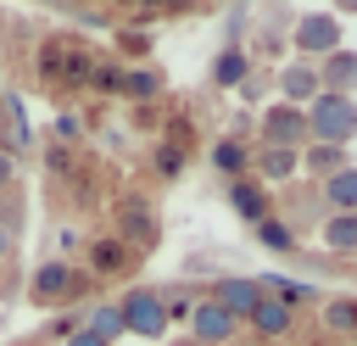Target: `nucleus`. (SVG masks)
I'll return each mask as SVG.
<instances>
[{
	"instance_id": "6ab92c4d",
	"label": "nucleus",
	"mask_w": 357,
	"mask_h": 346,
	"mask_svg": "<svg viewBox=\"0 0 357 346\" xmlns=\"http://www.w3.org/2000/svg\"><path fill=\"white\" fill-rule=\"evenodd\" d=\"M301 167H307V173H318V179H335V173H340V167H351V162H346V151H340V145H307V151H301Z\"/></svg>"
},
{
	"instance_id": "20e7f679",
	"label": "nucleus",
	"mask_w": 357,
	"mask_h": 346,
	"mask_svg": "<svg viewBox=\"0 0 357 346\" xmlns=\"http://www.w3.org/2000/svg\"><path fill=\"white\" fill-rule=\"evenodd\" d=\"M117 240L139 257V251H151L156 240H162V223H156V212H151V201H139V195H128L123 206H117Z\"/></svg>"
},
{
	"instance_id": "ddd939ff",
	"label": "nucleus",
	"mask_w": 357,
	"mask_h": 346,
	"mask_svg": "<svg viewBox=\"0 0 357 346\" xmlns=\"http://www.w3.org/2000/svg\"><path fill=\"white\" fill-rule=\"evenodd\" d=\"M229 206H234L245 223L273 218V212H268V195H262V184H257V179H234V184H229Z\"/></svg>"
},
{
	"instance_id": "b1692460",
	"label": "nucleus",
	"mask_w": 357,
	"mask_h": 346,
	"mask_svg": "<svg viewBox=\"0 0 357 346\" xmlns=\"http://www.w3.org/2000/svg\"><path fill=\"white\" fill-rule=\"evenodd\" d=\"M257 240H262L268 251H296V234H290L279 218H262V223H257Z\"/></svg>"
},
{
	"instance_id": "f3484780",
	"label": "nucleus",
	"mask_w": 357,
	"mask_h": 346,
	"mask_svg": "<svg viewBox=\"0 0 357 346\" xmlns=\"http://www.w3.org/2000/svg\"><path fill=\"white\" fill-rule=\"evenodd\" d=\"M324 246L340 251V257H351V251H357V212H329V223H324Z\"/></svg>"
},
{
	"instance_id": "412c9836",
	"label": "nucleus",
	"mask_w": 357,
	"mask_h": 346,
	"mask_svg": "<svg viewBox=\"0 0 357 346\" xmlns=\"http://www.w3.org/2000/svg\"><path fill=\"white\" fill-rule=\"evenodd\" d=\"M212 167H218V173H229V179H245L251 156H245V145L229 134V140H218V145H212Z\"/></svg>"
},
{
	"instance_id": "4468645a",
	"label": "nucleus",
	"mask_w": 357,
	"mask_h": 346,
	"mask_svg": "<svg viewBox=\"0 0 357 346\" xmlns=\"http://www.w3.org/2000/svg\"><path fill=\"white\" fill-rule=\"evenodd\" d=\"M251 329H257L262 340H279V335H290V307H284V301H273V296H262V301L251 307Z\"/></svg>"
},
{
	"instance_id": "dca6fc26",
	"label": "nucleus",
	"mask_w": 357,
	"mask_h": 346,
	"mask_svg": "<svg viewBox=\"0 0 357 346\" xmlns=\"http://www.w3.org/2000/svg\"><path fill=\"white\" fill-rule=\"evenodd\" d=\"M324 206H335V212H357V167H340L335 179H324Z\"/></svg>"
},
{
	"instance_id": "5701e85b",
	"label": "nucleus",
	"mask_w": 357,
	"mask_h": 346,
	"mask_svg": "<svg viewBox=\"0 0 357 346\" xmlns=\"http://www.w3.org/2000/svg\"><path fill=\"white\" fill-rule=\"evenodd\" d=\"M324 324H329L335 335H357V301H346V296L324 301Z\"/></svg>"
},
{
	"instance_id": "f03ea898",
	"label": "nucleus",
	"mask_w": 357,
	"mask_h": 346,
	"mask_svg": "<svg viewBox=\"0 0 357 346\" xmlns=\"http://www.w3.org/2000/svg\"><path fill=\"white\" fill-rule=\"evenodd\" d=\"M84 285H89V273H78L67 257H50V262L33 268V279H28V301H33V307H67V301L84 296Z\"/></svg>"
},
{
	"instance_id": "cd10ccee",
	"label": "nucleus",
	"mask_w": 357,
	"mask_h": 346,
	"mask_svg": "<svg viewBox=\"0 0 357 346\" xmlns=\"http://www.w3.org/2000/svg\"><path fill=\"white\" fill-rule=\"evenodd\" d=\"M61 346H112V340H100V335H95V329H73V335H67V340H61Z\"/></svg>"
},
{
	"instance_id": "6e6552de",
	"label": "nucleus",
	"mask_w": 357,
	"mask_h": 346,
	"mask_svg": "<svg viewBox=\"0 0 357 346\" xmlns=\"http://www.w3.org/2000/svg\"><path fill=\"white\" fill-rule=\"evenodd\" d=\"M206 301H218L229 318H251V307L262 301V285L257 279H245V273H223L218 285H212V296Z\"/></svg>"
},
{
	"instance_id": "423d86ee",
	"label": "nucleus",
	"mask_w": 357,
	"mask_h": 346,
	"mask_svg": "<svg viewBox=\"0 0 357 346\" xmlns=\"http://www.w3.org/2000/svg\"><path fill=\"white\" fill-rule=\"evenodd\" d=\"M307 140V112L301 106H268L262 112V145H279V151H301Z\"/></svg>"
},
{
	"instance_id": "aec40b11",
	"label": "nucleus",
	"mask_w": 357,
	"mask_h": 346,
	"mask_svg": "<svg viewBox=\"0 0 357 346\" xmlns=\"http://www.w3.org/2000/svg\"><path fill=\"white\" fill-rule=\"evenodd\" d=\"M257 285H262V296H273V301H284L290 313H296V307H301V301L312 296V285H301V279H284V273H262Z\"/></svg>"
},
{
	"instance_id": "f8f14e48",
	"label": "nucleus",
	"mask_w": 357,
	"mask_h": 346,
	"mask_svg": "<svg viewBox=\"0 0 357 346\" xmlns=\"http://www.w3.org/2000/svg\"><path fill=\"white\" fill-rule=\"evenodd\" d=\"M296 173H301V151L262 145V156H257V179H262V184H284V179H296Z\"/></svg>"
},
{
	"instance_id": "c85d7f7f",
	"label": "nucleus",
	"mask_w": 357,
	"mask_h": 346,
	"mask_svg": "<svg viewBox=\"0 0 357 346\" xmlns=\"http://www.w3.org/2000/svg\"><path fill=\"white\" fill-rule=\"evenodd\" d=\"M11 184H17V162L0 151V190H11Z\"/></svg>"
},
{
	"instance_id": "9b49d317",
	"label": "nucleus",
	"mask_w": 357,
	"mask_h": 346,
	"mask_svg": "<svg viewBox=\"0 0 357 346\" xmlns=\"http://www.w3.org/2000/svg\"><path fill=\"white\" fill-rule=\"evenodd\" d=\"M318 84H324V95H351V89H357V50H335V56H324Z\"/></svg>"
},
{
	"instance_id": "a211bd4d",
	"label": "nucleus",
	"mask_w": 357,
	"mask_h": 346,
	"mask_svg": "<svg viewBox=\"0 0 357 346\" xmlns=\"http://www.w3.org/2000/svg\"><path fill=\"white\" fill-rule=\"evenodd\" d=\"M123 95H134V100H156V95H162V73H156L151 61L123 67Z\"/></svg>"
},
{
	"instance_id": "7ed1b4c3",
	"label": "nucleus",
	"mask_w": 357,
	"mask_h": 346,
	"mask_svg": "<svg viewBox=\"0 0 357 346\" xmlns=\"http://www.w3.org/2000/svg\"><path fill=\"white\" fill-rule=\"evenodd\" d=\"M117 313H123V335H139V340H162L167 335V307H162V296L156 290H128L123 301H117Z\"/></svg>"
},
{
	"instance_id": "a878e982",
	"label": "nucleus",
	"mask_w": 357,
	"mask_h": 346,
	"mask_svg": "<svg viewBox=\"0 0 357 346\" xmlns=\"http://www.w3.org/2000/svg\"><path fill=\"white\" fill-rule=\"evenodd\" d=\"M95 89H106V95H123V67H95Z\"/></svg>"
},
{
	"instance_id": "4be33fe9",
	"label": "nucleus",
	"mask_w": 357,
	"mask_h": 346,
	"mask_svg": "<svg viewBox=\"0 0 357 346\" xmlns=\"http://www.w3.org/2000/svg\"><path fill=\"white\" fill-rule=\"evenodd\" d=\"M84 329H95L100 340H112V346H117V335H123V313H117V301H95Z\"/></svg>"
},
{
	"instance_id": "393cba45",
	"label": "nucleus",
	"mask_w": 357,
	"mask_h": 346,
	"mask_svg": "<svg viewBox=\"0 0 357 346\" xmlns=\"http://www.w3.org/2000/svg\"><path fill=\"white\" fill-rule=\"evenodd\" d=\"M156 173H162V179H178V173H184V151H178V145H156Z\"/></svg>"
},
{
	"instance_id": "39448f33",
	"label": "nucleus",
	"mask_w": 357,
	"mask_h": 346,
	"mask_svg": "<svg viewBox=\"0 0 357 346\" xmlns=\"http://www.w3.org/2000/svg\"><path fill=\"white\" fill-rule=\"evenodd\" d=\"M290 39H296L301 56H335L340 50V17L335 11H307V17H296Z\"/></svg>"
},
{
	"instance_id": "9d476101",
	"label": "nucleus",
	"mask_w": 357,
	"mask_h": 346,
	"mask_svg": "<svg viewBox=\"0 0 357 346\" xmlns=\"http://www.w3.org/2000/svg\"><path fill=\"white\" fill-rule=\"evenodd\" d=\"M279 95H284V106H312L318 95H324V84H318V67L312 61H290V67H279Z\"/></svg>"
},
{
	"instance_id": "c756f323",
	"label": "nucleus",
	"mask_w": 357,
	"mask_h": 346,
	"mask_svg": "<svg viewBox=\"0 0 357 346\" xmlns=\"http://www.w3.org/2000/svg\"><path fill=\"white\" fill-rule=\"evenodd\" d=\"M11 251H17V234H6V229H0V262H6Z\"/></svg>"
},
{
	"instance_id": "bb28decb",
	"label": "nucleus",
	"mask_w": 357,
	"mask_h": 346,
	"mask_svg": "<svg viewBox=\"0 0 357 346\" xmlns=\"http://www.w3.org/2000/svg\"><path fill=\"white\" fill-rule=\"evenodd\" d=\"M78 134H84V117L78 112H61L56 117V140H78Z\"/></svg>"
},
{
	"instance_id": "2f4dec72",
	"label": "nucleus",
	"mask_w": 357,
	"mask_h": 346,
	"mask_svg": "<svg viewBox=\"0 0 357 346\" xmlns=\"http://www.w3.org/2000/svg\"><path fill=\"white\" fill-rule=\"evenodd\" d=\"M351 340H357V335H351Z\"/></svg>"
},
{
	"instance_id": "7c9ffc66",
	"label": "nucleus",
	"mask_w": 357,
	"mask_h": 346,
	"mask_svg": "<svg viewBox=\"0 0 357 346\" xmlns=\"http://www.w3.org/2000/svg\"><path fill=\"white\" fill-rule=\"evenodd\" d=\"M178 346H195V340H178Z\"/></svg>"
},
{
	"instance_id": "1a4fd4ad",
	"label": "nucleus",
	"mask_w": 357,
	"mask_h": 346,
	"mask_svg": "<svg viewBox=\"0 0 357 346\" xmlns=\"http://www.w3.org/2000/svg\"><path fill=\"white\" fill-rule=\"evenodd\" d=\"M234 329H240V318H229L218 301L190 307V335H195V346H223V340H234Z\"/></svg>"
},
{
	"instance_id": "f257e3e1",
	"label": "nucleus",
	"mask_w": 357,
	"mask_h": 346,
	"mask_svg": "<svg viewBox=\"0 0 357 346\" xmlns=\"http://www.w3.org/2000/svg\"><path fill=\"white\" fill-rule=\"evenodd\" d=\"M307 140L346 151V140H357V100L351 95H318L307 106Z\"/></svg>"
},
{
	"instance_id": "0eeeda50",
	"label": "nucleus",
	"mask_w": 357,
	"mask_h": 346,
	"mask_svg": "<svg viewBox=\"0 0 357 346\" xmlns=\"http://www.w3.org/2000/svg\"><path fill=\"white\" fill-rule=\"evenodd\" d=\"M139 257L117 240V234H100V240H89L84 246V268H89V279H117V273H128Z\"/></svg>"
},
{
	"instance_id": "2eb2a0df",
	"label": "nucleus",
	"mask_w": 357,
	"mask_h": 346,
	"mask_svg": "<svg viewBox=\"0 0 357 346\" xmlns=\"http://www.w3.org/2000/svg\"><path fill=\"white\" fill-rule=\"evenodd\" d=\"M245 73H251V61H245V50H240V45L218 50V61H212V84H218V89H240V84H245Z\"/></svg>"
}]
</instances>
